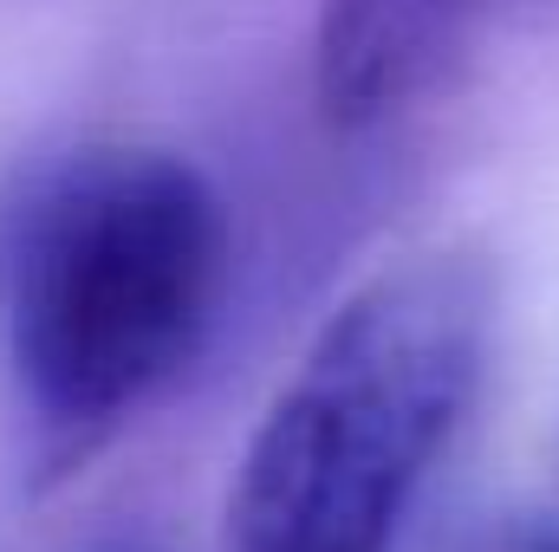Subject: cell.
Returning a JSON list of instances; mask_svg holds the SVG:
<instances>
[{
	"mask_svg": "<svg viewBox=\"0 0 559 552\" xmlns=\"http://www.w3.org/2000/svg\"><path fill=\"white\" fill-rule=\"evenodd\" d=\"M222 202L195 163L79 143L0 195V358L52 468L92 455L202 351Z\"/></svg>",
	"mask_w": 559,
	"mask_h": 552,
	"instance_id": "cell-1",
	"label": "cell"
},
{
	"mask_svg": "<svg viewBox=\"0 0 559 552\" xmlns=\"http://www.w3.org/2000/svg\"><path fill=\"white\" fill-rule=\"evenodd\" d=\"M488 371V274L411 254L371 274L267 404L222 552H397Z\"/></svg>",
	"mask_w": 559,
	"mask_h": 552,
	"instance_id": "cell-2",
	"label": "cell"
},
{
	"mask_svg": "<svg viewBox=\"0 0 559 552\" xmlns=\"http://www.w3.org/2000/svg\"><path fill=\"white\" fill-rule=\"evenodd\" d=\"M521 0H319L312 85L332 124H378L429 92Z\"/></svg>",
	"mask_w": 559,
	"mask_h": 552,
	"instance_id": "cell-3",
	"label": "cell"
},
{
	"mask_svg": "<svg viewBox=\"0 0 559 552\" xmlns=\"http://www.w3.org/2000/svg\"><path fill=\"white\" fill-rule=\"evenodd\" d=\"M475 552H559V520L554 514H540V520H508V527H495Z\"/></svg>",
	"mask_w": 559,
	"mask_h": 552,
	"instance_id": "cell-4",
	"label": "cell"
}]
</instances>
